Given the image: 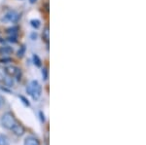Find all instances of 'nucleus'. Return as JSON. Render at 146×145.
<instances>
[{
	"label": "nucleus",
	"mask_w": 146,
	"mask_h": 145,
	"mask_svg": "<svg viewBox=\"0 0 146 145\" xmlns=\"http://www.w3.org/2000/svg\"><path fill=\"white\" fill-rule=\"evenodd\" d=\"M27 93L29 95H31V97L34 100H37L40 99L42 93V87L39 84L38 81L33 80L31 81L27 87Z\"/></svg>",
	"instance_id": "nucleus-1"
},
{
	"label": "nucleus",
	"mask_w": 146,
	"mask_h": 145,
	"mask_svg": "<svg viewBox=\"0 0 146 145\" xmlns=\"http://www.w3.org/2000/svg\"><path fill=\"white\" fill-rule=\"evenodd\" d=\"M1 125L3 128H7V130H11L13 128V126L17 123V120H16L15 116H14L13 113L11 112H6L4 113L1 117Z\"/></svg>",
	"instance_id": "nucleus-2"
},
{
	"label": "nucleus",
	"mask_w": 146,
	"mask_h": 145,
	"mask_svg": "<svg viewBox=\"0 0 146 145\" xmlns=\"http://www.w3.org/2000/svg\"><path fill=\"white\" fill-rule=\"evenodd\" d=\"M11 130L13 132V134L15 135H17V136H23L25 132V128L23 127L22 124L17 122L13 126V128H11Z\"/></svg>",
	"instance_id": "nucleus-3"
},
{
	"label": "nucleus",
	"mask_w": 146,
	"mask_h": 145,
	"mask_svg": "<svg viewBox=\"0 0 146 145\" xmlns=\"http://www.w3.org/2000/svg\"><path fill=\"white\" fill-rule=\"evenodd\" d=\"M19 19H20V16L15 11H9L5 15V20L10 23H17Z\"/></svg>",
	"instance_id": "nucleus-4"
},
{
	"label": "nucleus",
	"mask_w": 146,
	"mask_h": 145,
	"mask_svg": "<svg viewBox=\"0 0 146 145\" xmlns=\"http://www.w3.org/2000/svg\"><path fill=\"white\" fill-rule=\"evenodd\" d=\"M21 69H19L18 67H16L15 65H9V66H6L5 69H4V71H5V73L7 75H9L10 77H14L17 75V73L19 71H20Z\"/></svg>",
	"instance_id": "nucleus-5"
},
{
	"label": "nucleus",
	"mask_w": 146,
	"mask_h": 145,
	"mask_svg": "<svg viewBox=\"0 0 146 145\" xmlns=\"http://www.w3.org/2000/svg\"><path fill=\"white\" fill-rule=\"evenodd\" d=\"M23 145H41V143H40V140L37 137L29 135V136L25 137Z\"/></svg>",
	"instance_id": "nucleus-6"
},
{
	"label": "nucleus",
	"mask_w": 146,
	"mask_h": 145,
	"mask_svg": "<svg viewBox=\"0 0 146 145\" xmlns=\"http://www.w3.org/2000/svg\"><path fill=\"white\" fill-rule=\"evenodd\" d=\"M13 53V48L9 46H3L0 48V55L2 56H8Z\"/></svg>",
	"instance_id": "nucleus-7"
},
{
	"label": "nucleus",
	"mask_w": 146,
	"mask_h": 145,
	"mask_svg": "<svg viewBox=\"0 0 146 145\" xmlns=\"http://www.w3.org/2000/svg\"><path fill=\"white\" fill-rule=\"evenodd\" d=\"M42 38L44 39V41L46 42L49 45V40H50V31H49V27L46 26L43 30V33H42Z\"/></svg>",
	"instance_id": "nucleus-8"
},
{
	"label": "nucleus",
	"mask_w": 146,
	"mask_h": 145,
	"mask_svg": "<svg viewBox=\"0 0 146 145\" xmlns=\"http://www.w3.org/2000/svg\"><path fill=\"white\" fill-rule=\"evenodd\" d=\"M33 62L34 64L36 65L37 67H40L41 66V60H40V58L38 57L37 55H33Z\"/></svg>",
	"instance_id": "nucleus-9"
},
{
	"label": "nucleus",
	"mask_w": 146,
	"mask_h": 145,
	"mask_svg": "<svg viewBox=\"0 0 146 145\" xmlns=\"http://www.w3.org/2000/svg\"><path fill=\"white\" fill-rule=\"evenodd\" d=\"M30 23H31V25L34 28H39L40 25H41V23H40L39 20H31L30 21Z\"/></svg>",
	"instance_id": "nucleus-10"
},
{
	"label": "nucleus",
	"mask_w": 146,
	"mask_h": 145,
	"mask_svg": "<svg viewBox=\"0 0 146 145\" xmlns=\"http://www.w3.org/2000/svg\"><path fill=\"white\" fill-rule=\"evenodd\" d=\"M7 32H8L11 36H16V34H17V32H18V27H12V28H9L7 30Z\"/></svg>",
	"instance_id": "nucleus-11"
},
{
	"label": "nucleus",
	"mask_w": 146,
	"mask_h": 145,
	"mask_svg": "<svg viewBox=\"0 0 146 145\" xmlns=\"http://www.w3.org/2000/svg\"><path fill=\"white\" fill-rule=\"evenodd\" d=\"M25 46H22L21 47V49L18 51V57L19 58H23V55H25Z\"/></svg>",
	"instance_id": "nucleus-12"
},
{
	"label": "nucleus",
	"mask_w": 146,
	"mask_h": 145,
	"mask_svg": "<svg viewBox=\"0 0 146 145\" xmlns=\"http://www.w3.org/2000/svg\"><path fill=\"white\" fill-rule=\"evenodd\" d=\"M20 97V99L22 100V102H23V104L25 105V106H27V107H29V106H30L29 101H28V100H27V99H25V97H23V95H20V97Z\"/></svg>",
	"instance_id": "nucleus-13"
},
{
	"label": "nucleus",
	"mask_w": 146,
	"mask_h": 145,
	"mask_svg": "<svg viewBox=\"0 0 146 145\" xmlns=\"http://www.w3.org/2000/svg\"><path fill=\"white\" fill-rule=\"evenodd\" d=\"M42 76H43V79L45 81L48 79V69H47V67H43V69H42Z\"/></svg>",
	"instance_id": "nucleus-14"
},
{
	"label": "nucleus",
	"mask_w": 146,
	"mask_h": 145,
	"mask_svg": "<svg viewBox=\"0 0 146 145\" xmlns=\"http://www.w3.org/2000/svg\"><path fill=\"white\" fill-rule=\"evenodd\" d=\"M4 79H5V71L3 68L0 67V82L4 81Z\"/></svg>",
	"instance_id": "nucleus-15"
},
{
	"label": "nucleus",
	"mask_w": 146,
	"mask_h": 145,
	"mask_svg": "<svg viewBox=\"0 0 146 145\" xmlns=\"http://www.w3.org/2000/svg\"><path fill=\"white\" fill-rule=\"evenodd\" d=\"M4 81H5V83L7 84V86H8V87H11V86H13V81H12V78L4 79Z\"/></svg>",
	"instance_id": "nucleus-16"
},
{
	"label": "nucleus",
	"mask_w": 146,
	"mask_h": 145,
	"mask_svg": "<svg viewBox=\"0 0 146 145\" xmlns=\"http://www.w3.org/2000/svg\"><path fill=\"white\" fill-rule=\"evenodd\" d=\"M39 115H40V120H41V122H45L46 121V118H45V115H44L43 111H39Z\"/></svg>",
	"instance_id": "nucleus-17"
},
{
	"label": "nucleus",
	"mask_w": 146,
	"mask_h": 145,
	"mask_svg": "<svg viewBox=\"0 0 146 145\" xmlns=\"http://www.w3.org/2000/svg\"><path fill=\"white\" fill-rule=\"evenodd\" d=\"M3 104H4V99L1 97V95H0V108H1Z\"/></svg>",
	"instance_id": "nucleus-18"
},
{
	"label": "nucleus",
	"mask_w": 146,
	"mask_h": 145,
	"mask_svg": "<svg viewBox=\"0 0 146 145\" xmlns=\"http://www.w3.org/2000/svg\"><path fill=\"white\" fill-rule=\"evenodd\" d=\"M36 1H37V0H29V2H30V3H31V4L35 3V2H36Z\"/></svg>",
	"instance_id": "nucleus-19"
}]
</instances>
